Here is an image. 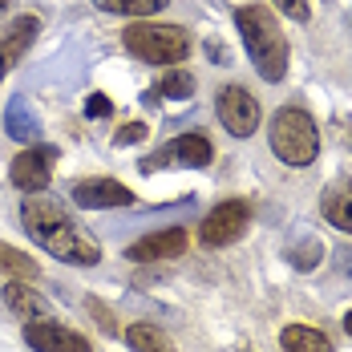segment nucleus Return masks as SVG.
Instances as JSON below:
<instances>
[{
  "label": "nucleus",
  "instance_id": "nucleus-12",
  "mask_svg": "<svg viewBox=\"0 0 352 352\" xmlns=\"http://www.w3.org/2000/svg\"><path fill=\"white\" fill-rule=\"evenodd\" d=\"M41 33V21H36L33 12L29 16H16L12 25H8V33H0V81L8 77V69L29 53V45H33V36Z\"/></svg>",
  "mask_w": 352,
  "mask_h": 352
},
{
  "label": "nucleus",
  "instance_id": "nucleus-8",
  "mask_svg": "<svg viewBox=\"0 0 352 352\" xmlns=\"http://www.w3.org/2000/svg\"><path fill=\"white\" fill-rule=\"evenodd\" d=\"M25 340H29L36 352H89V340H85L81 332H69L65 324L45 320V316H36V320L25 324Z\"/></svg>",
  "mask_w": 352,
  "mask_h": 352
},
{
  "label": "nucleus",
  "instance_id": "nucleus-15",
  "mask_svg": "<svg viewBox=\"0 0 352 352\" xmlns=\"http://www.w3.org/2000/svg\"><path fill=\"white\" fill-rule=\"evenodd\" d=\"M283 352H332V340L320 332V328H308V324H287L280 332Z\"/></svg>",
  "mask_w": 352,
  "mask_h": 352
},
{
  "label": "nucleus",
  "instance_id": "nucleus-1",
  "mask_svg": "<svg viewBox=\"0 0 352 352\" xmlns=\"http://www.w3.org/2000/svg\"><path fill=\"white\" fill-rule=\"evenodd\" d=\"M21 223L25 231L33 235L36 243L45 247L49 255L65 259V263H77V267H94L102 259V247L89 231H81V223L65 214V207L41 190H29L25 203H21Z\"/></svg>",
  "mask_w": 352,
  "mask_h": 352
},
{
  "label": "nucleus",
  "instance_id": "nucleus-3",
  "mask_svg": "<svg viewBox=\"0 0 352 352\" xmlns=\"http://www.w3.org/2000/svg\"><path fill=\"white\" fill-rule=\"evenodd\" d=\"M272 150L287 166H312L320 154V130L312 122V113H304L296 106H283L272 118Z\"/></svg>",
  "mask_w": 352,
  "mask_h": 352
},
{
  "label": "nucleus",
  "instance_id": "nucleus-5",
  "mask_svg": "<svg viewBox=\"0 0 352 352\" xmlns=\"http://www.w3.org/2000/svg\"><path fill=\"white\" fill-rule=\"evenodd\" d=\"M247 227H251V207H247L243 199H227V203H219L203 219L199 239L207 247H227V243H235V239H243Z\"/></svg>",
  "mask_w": 352,
  "mask_h": 352
},
{
  "label": "nucleus",
  "instance_id": "nucleus-20",
  "mask_svg": "<svg viewBox=\"0 0 352 352\" xmlns=\"http://www.w3.org/2000/svg\"><path fill=\"white\" fill-rule=\"evenodd\" d=\"M158 94L162 98H190L195 94V73L190 69H170V73H162V81H158Z\"/></svg>",
  "mask_w": 352,
  "mask_h": 352
},
{
  "label": "nucleus",
  "instance_id": "nucleus-22",
  "mask_svg": "<svg viewBox=\"0 0 352 352\" xmlns=\"http://www.w3.org/2000/svg\"><path fill=\"white\" fill-rule=\"evenodd\" d=\"M146 138V126L142 122H126L118 134H113V146H134V142H142Z\"/></svg>",
  "mask_w": 352,
  "mask_h": 352
},
{
  "label": "nucleus",
  "instance_id": "nucleus-25",
  "mask_svg": "<svg viewBox=\"0 0 352 352\" xmlns=\"http://www.w3.org/2000/svg\"><path fill=\"white\" fill-rule=\"evenodd\" d=\"M89 312H94V316L102 320V328H106L109 336L118 332V324H113V316H109V312H106V304H98V300H89Z\"/></svg>",
  "mask_w": 352,
  "mask_h": 352
},
{
  "label": "nucleus",
  "instance_id": "nucleus-2",
  "mask_svg": "<svg viewBox=\"0 0 352 352\" xmlns=\"http://www.w3.org/2000/svg\"><path fill=\"white\" fill-rule=\"evenodd\" d=\"M235 25H239L247 57L255 61L259 77L283 81V73H287V36L280 33V21L272 16V8H263V4H243V8L235 12Z\"/></svg>",
  "mask_w": 352,
  "mask_h": 352
},
{
  "label": "nucleus",
  "instance_id": "nucleus-14",
  "mask_svg": "<svg viewBox=\"0 0 352 352\" xmlns=\"http://www.w3.org/2000/svg\"><path fill=\"white\" fill-rule=\"evenodd\" d=\"M324 219H328L336 231L352 235V182H336V186L324 195Z\"/></svg>",
  "mask_w": 352,
  "mask_h": 352
},
{
  "label": "nucleus",
  "instance_id": "nucleus-17",
  "mask_svg": "<svg viewBox=\"0 0 352 352\" xmlns=\"http://www.w3.org/2000/svg\"><path fill=\"white\" fill-rule=\"evenodd\" d=\"M126 344L134 352H175V344L162 336V328L154 324H130L126 328Z\"/></svg>",
  "mask_w": 352,
  "mask_h": 352
},
{
  "label": "nucleus",
  "instance_id": "nucleus-23",
  "mask_svg": "<svg viewBox=\"0 0 352 352\" xmlns=\"http://www.w3.org/2000/svg\"><path fill=\"white\" fill-rule=\"evenodd\" d=\"M85 113H89V118H109V113H113V102H109L106 94H89Z\"/></svg>",
  "mask_w": 352,
  "mask_h": 352
},
{
  "label": "nucleus",
  "instance_id": "nucleus-18",
  "mask_svg": "<svg viewBox=\"0 0 352 352\" xmlns=\"http://www.w3.org/2000/svg\"><path fill=\"white\" fill-rule=\"evenodd\" d=\"M0 272L12 276V280H36L41 276L36 259H29L25 251H16V247H8V243H0Z\"/></svg>",
  "mask_w": 352,
  "mask_h": 352
},
{
  "label": "nucleus",
  "instance_id": "nucleus-13",
  "mask_svg": "<svg viewBox=\"0 0 352 352\" xmlns=\"http://www.w3.org/2000/svg\"><path fill=\"white\" fill-rule=\"evenodd\" d=\"M4 130H8V138H16V142H36L41 118L33 113V106H29L25 98H12V102L4 106Z\"/></svg>",
  "mask_w": 352,
  "mask_h": 352
},
{
  "label": "nucleus",
  "instance_id": "nucleus-21",
  "mask_svg": "<svg viewBox=\"0 0 352 352\" xmlns=\"http://www.w3.org/2000/svg\"><path fill=\"white\" fill-rule=\"evenodd\" d=\"M320 255H324V247H320V243H300V247H292V263H296L300 272H312Z\"/></svg>",
  "mask_w": 352,
  "mask_h": 352
},
{
  "label": "nucleus",
  "instance_id": "nucleus-24",
  "mask_svg": "<svg viewBox=\"0 0 352 352\" xmlns=\"http://www.w3.org/2000/svg\"><path fill=\"white\" fill-rule=\"evenodd\" d=\"M280 12H287L292 21H308V0H276Z\"/></svg>",
  "mask_w": 352,
  "mask_h": 352
},
{
  "label": "nucleus",
  "instance_id": "nucleus-26",
  "mask_svg": "<svg viewBox=\"0 0 352 352\" xmlns=\"http://www.w3.org/2000/svg\"><path fill=\"white\" fill-rule=\"evenodd\" d=\"M8 8H12V0H0V16H4V12H8Z\"/></svg>",
  "mask_w": 352,
  "mask_h": 352
},
{
  "label": "nucleus",
  "instance_id": "nucleus-19",
  "mask_svg": "<svg viewBox=\"0 0 352 352\" xmlns=\"http://www.w3.org/2000/svg\"><path fill=\"white\" fill-rule=\"evenodd\" d=\"M170 0H98V8L122 12V16H154L158 8H166Z\"/></svg>",
  "mask_w": 352,
  "mask_h": 352
},
{
  "label": "nucleus",
  "instance_id": "nucleus-9",
  "mask_svg": "<svg viewBox=\"0 0 352 352\" xmlns=\"http://www.w3.org/2000/svg\"><path fill=\"white\" fill-rule=\"evenodd\" d=\"M69 199L77 207H85V211H106V207H130V203H134V195H130L122 182H113V178H85V182H73Z\"/></svg>",
  "mask_w": 352,
  "mask_h": 352
},
{
  "label": "nucleus",
  "instance_id": "nucleus-11",
  "mask_svg": "<svg viewBox=\"0 0 352 352\" xmlns=\"http://www.w3.org/2000/svg\"><path fill=\"white\" fill-rule=\"evenodd\" d=\"M8 178H12V186H21L25 195H29V190H45L49 178H53V150H25V154H16Z\"/></svg>",
  "mask_w": 352,
  "mask_h": 352
},
{
  "label": "nucleus",
  "instance_id": "nucleus-27",
  "mask_svg": "<svg viewBox=\"0 0 352 352\" xmlns=\"http://www.w3.org/2000/svg\"><path fill=\"white\" fill-rule=\"evenodd\" d=\"M344 328H349V336H352V312H349V316H344Z\"/></svg>",
  "mask_w": 352,
  "mask_h": 352
},
{
  "label": "nucleus",
  "instance_id": "nucleus-6",
  "mask_svg": "<svg viewBox=\"0 0 352 352\" xmlns=\"http://www.w3.org/2000/svg\"><path fill=\"white\" fill-rule=\"evenodd\" d=\"M211 158L214 150L203 134H182V138L166 142L162 150H154L150 158H142V175H154L158 166H207Z\"/></svg>",
  "mask_w": 352,
  "mask_h": 352
},
{
  "label": "nucleus",
  "instance_id": "nucleus-4",
  "mask_svg": "<svg viewBox=\"0 0 352 352\" xmlns=\"http://www.w3.org/2000/svg\"><path fill=\"white\" fill-rule=\"evenodd\" d=\"M122 45L130 49V57H138L146 65H178V61L190 57V36L178 25H146V21H138V25H130L122 33Z\"/></svg>",
  "mask_w": 352,
  "mask_h": 352
},
{
  "label": "nucleus",
  "instance_id": "nucleus-16",
  "mask_svg": "<svg viewBox=\"0 0 352 352\" xmlns=\"http://www.w3.org/2000/svg\"><path fill=\"white\" fill-rule=\"evenodd\" d=\"M4 304H8L16 316H29V320L49 316V304H45V296H36V292H33L25 280H12L8 287H4Z\"/></svg>",
  "mask_w": 352,
  "mask_h": 352
},
{
  "label": "nucleus",
  "instance_id": "nucleus-7",
  "mask_svg": "<svg viewBox=\"0 0 352 352\" xmlns=\"http://www.w3.org/2000/svg\"><path fill=\"white\" fill-rule=\"evenodd\" d=\"M214 109L223 118V126L235 134V138H251L259 130V102L247 94L243 85H223L219 98H214Z\"/></svg>",
  "mask_w": 352,
  "mask_h": 352
},
{
  "label": "nucleus",
  "instance_id": "nucleus-10",
  "mask_svg": "<svg viewBox=\"0 0 352 352\" xmlns=\"http://www.w3.org/2000/svg\"><path fill=\"white\" fill-rule=\"evenodd\" d=\"M190 243V235L182 231V227H166V231H154V235H146L138 243L126 247V259H134V263H162V259H178L182 251Z\"/></svg>",
  "mask_w": 352,
  "mask_h": 352
}]
</instances>
